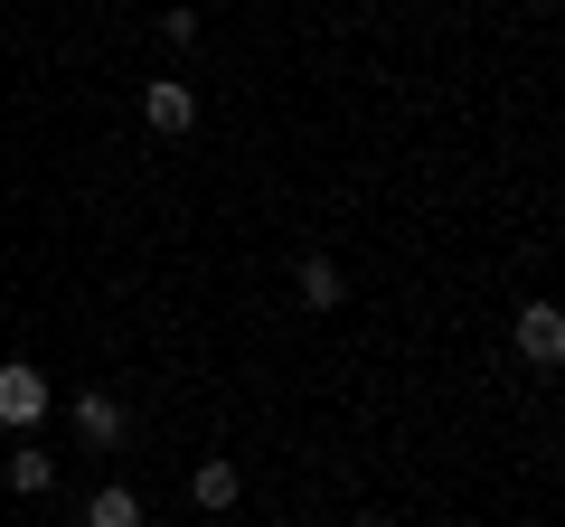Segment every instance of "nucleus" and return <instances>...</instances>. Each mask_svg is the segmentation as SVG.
<instances>
[{
  "mask_svg": "<svg viewBox=\"0 0 565 527\" xmlns=\"http://www.w3.org/2000/svg\"><path fill=\"white\" fill-rule=\"evenodd\" d=\"M39 415H47V377H39V367H29V358H10V367H0V424H39Z\"/></svg>",
  "mask_w": 565,
  "mask_h": 527,
  "instance_id": "nucleus-1",
  "label": "nucleus"
},
{
  "mask_svg": "<svg viewBox=\"0 0 565 527\" xmlns=\"http://www.w3.org/2000/svg\"><path fill=\"white\" fill-rule=\"evenodd\" d=\"M519 358H537V367L565 358V311H556V302H527V311H519Z\"/></svg>",
  "mask_w": 565,
  "mask_h": 527,
  "instance_id": "nucleus-2",
  "label": "nucleus"
},
{
  "mask_svg": "<svg viewBox=\"0 0 565 527\" xmlns=\"http://www.w3.org/2000/svg\"><path fill=\"white\" fill-rule=\"evenodd\" d=\"M141 122H151V132H189V122H199V95H189V85H151V95H141Z\"/></svg>",
  "mask_w": 565,
  "mask_h": 527,
  "instance_id": "nucleus-3",
  "label": "nucleus"
},
{
  "mask_svg": "<svg viewBox=\"0 0 565 527\" xmlns=\"http://www.w3.org/2000/svg\"><path fill=\"white\" fill-rule=\"evenodd\" d=\"M292 292H302V311H340V292H349V273L330 255H311L302 273H292Z\"/></svg>",
  "mask_w": 565,
  "mask_h": 527,
  "instance_id": "nucleus-4",
  "label": "nucleus"
},
{
  "mask_svg": "<svg viewBox=\"0 0 565 527\" xmlns=\"http://www.w3.org/2000/svg\"><path fill=\"white\" fill-rule=\"evenodd\" d=\"M76 433H85L95 452H114V443H122V406H114V396H76Z\"/></svg>",
  "mask_w": 565,
  "mask_h": 527,
  "instance_id": "nucleus-5",
  "label": "nucleus"
},
{
  "mask_svg": "<svg viewBox=\"0 0 565 527\" xmlns=\"http://www.w3.org/2000/svg\"><path fill=\"white\" fill-rule=\"evenodd\" d=\"M189 499L199 508H236V462H199L189 471Z\"/></svg>",
  "mask_w": 565,
  "mask_h": 527,
  "instance_id": "nucleus-6",
  "label": "nucleus"
},
{
  "mask_svg": "<svg viewBox=\"0 0 565 527\" xmlns=\"http://www.w3.org/2000/svg\"><path fill=\"white\" fill-rule=\"evenodd\" d=\"M85 527H141V499H132V490H95Z\"/></svg>",
  "mask_w": 565,
  "mask_h": 527,
  "instance_id": "nucleus-7",
  "label": "nucleus"
},
{
  "mask_svg": "<svg viewBox=\"0 0 565 527\" xmlns=\"http://www.w3.org/2000/svg\"><path fill=\"white\" fill-rule=\"evenodd\" d=\"M47 481H57V462H47L39 443H20V452H10V490H47Z\"/></svg>",
  "mask_w": 565,
  "mask_h": 527,
  "instance_id": "nucleus-8",
  "label": "nucleus"
}]
</instances>
